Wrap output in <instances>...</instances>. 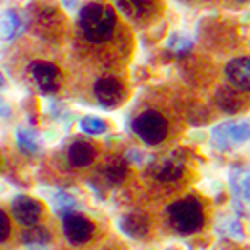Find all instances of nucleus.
Instances as JSON below:
<instances>
[{
  "instance_id": "nucleus-1",
  "label": "nucleus",
  "mask_w": 250,
  "mask_h": 250,
  "mask_svg": "<svg viewBox=\"0 0 250 250\" xmlns=\"http://www.w3.org/2000/svg\"><path fill=\"white\" fill-rule=\"evenodd\" d=\"M116 16L110 8L100 4H88L80 10V28L90 42H106L112 36Z\"/></svg>"
},
{
  "instance_id": "nucleus-2",
  "label": "nucleus",
  "mask_w": 250,
  "mask_h": 250,
  "mask_svg": "<svg viewBox=\"0 0 250 250\" xmlns=\"http://www.w3.org/2000/svg\"><path fill=\"white\" fill-rule=\"evenodd\" d=\"M168 216L172 226L182 234H192L202 228L204 216H202V208L198 200L194 198H184L168 206Z\"/></svg>"
},
{
  "instance_id": "nucleus-3",
  "label": "nucleus",
  "mask_w": 250,
  "mask_h": 250,
  "mask_svg": "<svg viewBox=\"0 0 250 250\" xmlns=\"http://www.w3.org/2000/svg\"><path fill=\"white\" fill-rule=\"evenodd\" d=\"M132 126H134V132L142 138V142H146V144H158L168 134V124H166L164 116L158 114L156 110L142 112L134 120Z\"/></svg>"
},
{
  "instance_id": "nucleus-4",
  "label": "nucleus",
  "mask_w": 250,
  "mask_h": 250,
  "mask_svg": "<svg viewBox=\"0 0 250 250\" xmlns=\"http://www.w3.org/2000/svg\"><path fill=\"white\" fill-rule=\"evenodd\" d=\"M250 138V120L238 122H222L212 130V142L220 150L232 148L234 144H242Z\"/></svg>"
},
{
  "instance_id": "nucleus-5",
  "label": "nucleus",
  "mask_w": 250,
  "mask_h": 250,
  "mask_svg": "<svg viewBox=\"0 0 250 250\" xmlns=\"http://www.w3.org/2000/svg\"><path fill=\"white\" fill-rule=\"evenodd\" d=\"M224 74L236 90L250 92V58L242 56V58L230 60L224 68Z\"/></svg>"
},
{
  "instance_id": "nucleus-6",
  "label": "nucleus",
  "mask_w": 250,
  "mask_h": 250,
  "mask_svg": "<svg viewBox=\"0 0 250 250\" xmlns=\"http://www.w3.org/2000/svg\"><path fill=\"white\" fill-rule=\"evenodd\" d=\"M64 234L70 242L82 244L90 240L92 236V224L88 218L80 216V214H66L64 216Z\"/></svg>"
},
{
  "instance_id": "nucleus-7",
  "label": "nucleus",
  "mask_w": 250,
  "mask_h": 250,
  "mask_svg": "<svg viewBox=\"0 0 250 250\" xmlns=\"http://www.w3.org/2000/svg\"><path fill=\"white\" fill-rule=\"evenodd\" d=\"M94 94L100 100V104L104 106H116V104L122 100V84L120 80L112 78V76H104L98 78L94 84Z\"/></svg>"
},
{
  "instance_id": "nucleus-8",
  "label": "nucleus",
  "mask_w": 250,
  "mask_h": 250,
  "mask_svg": "<svg viewBox=\"0 0 250 250\" xmlns=\"http://www.w3.org/2000/svg\"><path fill=\"white\" fill-rule=\"evenodd\" d=\"M12 214L14 218L24 224V226H34L36 220L40 218V204L34 198L28 196H18L12 200Z\"/></svg>"
},
{
  "instance_id": "nucleus-9",
  "label": "nucleus",
  "mask_w": 250,
  "mask_h": 250,
  "mask_svg": "<svg viewBox=\"0 0 250 250\" xmlns=\"http://www.w3.org/2000/svg\"><path fill=\"white\" fill-rule=\"evenodd\" d=\"M32 76L42 92H54L58 88V68L50 62H34Z\"/></svg>"
},
{
  "instance_id": "nucleus-10",
  "label": "nucleus",
  "mask_w": 250,
  "mask_h": 250,
  "mask_svg": "<svg viewBox=\"0 0 250 250\" xmlns=\"http://www.w3.org/2000/svg\"><path fill=\"white\" fill-rule=\"evenodd\" d=\"M182 170H184V160L176 158L174 154L154 162V166H152V174L162 182H170V180L180 178Z\"/></svg>"
},
{
  "instance_id": "nucleus-11",
  "label": "nucleus",
  "mask_w": 250,
  "mask_h": 250,
  "mask_svg": "<svg viewBox=\"0 0 250 250\" xmlns=\"http://www.w3.org/2000/svg\"><path fill=\"white\" fill-rule=\"evenodd\" d=\"M68 156H70V162L74 166H88L92 162V158H94V148H92L90 142L78 138V140L72 142Z\"/></svg>"
},
{
  "instance_id": "nucleus-12",
  "label": "nucleus",
  "mask_w": 250,
  "mask_h": 250,
  "mask_svg": "<svg viewBox=\"0 0 250 250\" xmlns=\"http://www.w3.org/2000/svg\"><path fill=\"white\" fill-rule=\"evenodd\" d=\"M120 228L122 232H126L132 238H142L148 232V220L142 214H128L120 220Z\"/></svg>"
},
{
  "instance_id": "nucleus-13",
  "label": "nucleus",
  "mask_w": 250,
  "mask_h": 250,
  "mask_svg": "<svg viewBox=\"0 0 250 250\" xmlns=\"http://www.w3.org/2000/svg\"><path fill=\"white\" fill-rule=\"evenodd\" d=\"M152 0H118V6L130 18H144L152 10Z\"/></svg>"
},
{
  "instance_id": "nucleus-14",
  "label": "nucleus",
  "mask_w": 250,
  "mask_h": 250,
  "mask_svg": "<svg viewBox=\"0 0 250 250\" xmlns=\"http://www.w3.org/2000/svg\"><path fill=\"white\" fill-rule=\"evenodd\" d=\"M216 104L224 110V112H238L240 108V98H238V92L232 90V88H220L218 94H216Z\"/></svg>"
},
{
  "instance_id": "nucleus-15",
  "label": "nucleus",
  "mask_w": 250,
  "mask_h": 250,
  "mask_svg": "<svg viewBox=\"0 0 250 250\" xmlns=\"http://www.w3.org/2000/svg\"><path fill=\"white\" fill-rule=\"evenodd\" d=\"M18 26H20V20L14 12H4L0 16V38H12L16 32H18Z\"/></svg>"
},
{
  "instance_id": "nucleus-16",
  "label": "nucleus",
  "mask_w": 250,
  "mask_h": 250,
  "mask_svg": "<svg viewBox=\"0 0 250 250\" xmlns=\"http://www.w3.org/2000/svg\"><path fill=\"white\" fill-rule=\"evenodd\" d=\"M106 176L112 184L122 182V178L126 176V162H124V158H120V156L110 158V162L106 164Z\"/></svg>"
},
{
  "instance_id": "nucleus-17",
  "label": "nucleus",
  "mask_w": 250,
  "mask_h": 250,
  "mask_svg": "<svg viewBox=\"0 0 250 250\" xmlns=\"http://www.w3.org/2000/svg\"><path fill=\"white\" fill-rule=\"evenodd\" d=\"M18 146L22 152L26 154H32L38 150V138L32 130H26V128H18Z\"/></svg>"
},
{
  "instance_id": "nucleus-18",
  "label": "nucleus",
  "mask_w": 250,
  "mask_h": 250,
  "mask_svg": "<svg viewBox=\"0 0 250 250\" xmlns=\"http://www.w3.org/2000/svg\"><path fill=\"white\" fill-rule=\"evenodd\" d=\"M22 238H24V242L28 246H44L50 236H48V232L44 230L42 226H30L28 230L22 234Z\"/></svg>"
},
{
  "instance_id": "nucleus-19",
  "label": "nucleus",
  "mask_w": 250,
  "mask_h": 250,
  "mask_svg": "<svg viewBox=\"0 0 250 250\" xmlns=\"http://www.w3.org/2000/svg\"><path fill=\"white\" fill-rule=\"evenodd\" d=\"M168 48H170L174 54L184 56L186 52H190L192 42H190V40L186 38V36H182V34H172L170 40H168Z\"/></svg>"
},
{
  "instance_id": "nucleus-20",
  "label": "nucleus",
  "mask_w": 250,
  "mask_h": 250,
  "mask_svg": "<svg viewBox=\"0 0 250 250\" xmlns=\"http://www.w3.org/2000/svg\"><path fill=\"white\" fill-rule=\"evenodd\" d=\"M80 126L86 134H102L106 130V122L102 118H96V116H86V118H82Z\"/></svg>"
},
{
  "instance_id": "nucleus-21",
  "label": "nucleus",
  "mask_w": 250,
  "mask_h": 250,
  "mask_svg": "<svg viewBox=\"0 0 250 250\" xmlns=\"http://www.w3.org/2000/svg\"><path fill=\"white\" fill-rule=\"evenodd\" d=\"M242 168H238V182L232 180V186H234V192H242L248 200H250V174H240Z\"/></svg>"
},
{
  "instance_id": "nucleus-22",
  "label": "nucleus",
  "mask_w": 250,
  "mask_h": 250,
  "mask_svg": "<svg viewBox=\"0 0 250 250\" xmlns=\"http://www.w3.org/2000/svg\"><path fill=\"white\" fill-rule=\"evenodd\" d=\"M10 234V222H8V216L0 210V242H4Z\"/></svg>"
},
{
  "instance_id": "nucleus-23",
  "label": "nucleus",
  "mask_w": 250,
  "mask_h": 250,
  "mask_svg": "<svg viewBox=\"0 0 250 250\" xmlns=\"http://www.w3.org/2000/svg\"><path fill=\"white\" fill-rule=\"evenodd\" d=\"M8 114V104L0 98V116H6Z\"/></svg>"
},
{
  "instance_id": "nucleus-24",
  "label": "nucleus",
  "mask_w": 250,
  "mask_h": 250,
  "mask_svg": "<svg viewBox=\"0 0 250 250\" xmlns=\"http://www.w3.org/2000/svg\"><path fill=\"white\" fill-rule=\"evenodd\" d=\"M4 84V78H2V74H0V86H2Z\"/></svg>"
},
{
  "instance_id": "nucleus-25",
  "label": "nucleus",
  "mask_w": 250,
  "mask_h": 250,
  "mask_svg": "<svg viewBox=\"0 0 250 250\" xmlns=\"http://www.w3.org/2000/svg\"><path fill=\"white\" fill-rule=\"evenodd\" d=\"M236 2H248V0H236Z\"/></svg>"
}]
</instances>
